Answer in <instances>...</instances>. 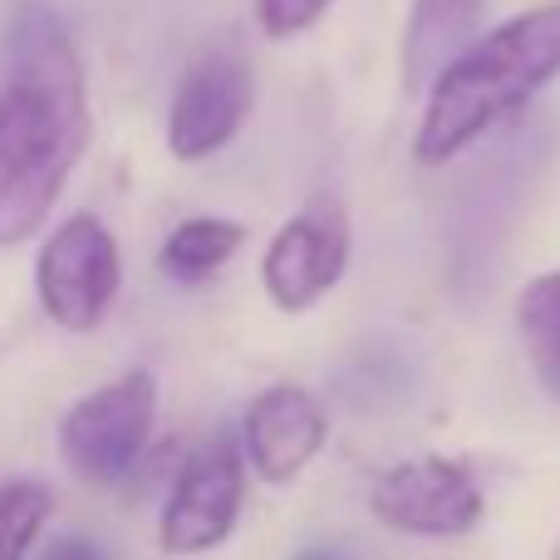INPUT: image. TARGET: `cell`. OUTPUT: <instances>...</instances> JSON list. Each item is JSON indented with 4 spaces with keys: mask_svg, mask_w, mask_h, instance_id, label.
<instances>
[{
    "mask_svg": "<svg viewBox=\"0 0 560 560\" xmlns=\"http://www.w3.org/2000/svg\"><path fill=\"white\" fill-rule=\"evenodd\" d=\"M374 516L388 532L428 536V541H447V536H467L487 512V497L467 463L457 457H408V463L388 467L374 482L369 497Z\"/></svg>",
    "mask_w": 560,
    "mask_h": 560,
    "instance_id": "obj_6",
    "label": "cell"
},
{
    "mask_svg": "<svg viewBox=\"0 0 560 560\" xmlns=\"http://www.w3.org/2000/svg\"><path fill=\"white\" fill-rule=\"evenodd\" d=\"M246 242V226L232 222V217H187L167 232L163 252H158V266H163L173 280L183 285H197V280L217 276Z\"/></svg>",
    "mask_w": 560,
    "mask_h": 560,
    "instance_id": "obj_11",
    "label": "cell"
},
{
    "mask_svg": "<svg viewBox=\"0 0 560 560\" xmlns=\"http://www.w3.org/2000/svg\"><path fill=\"white\" fill-rule=\"evenodd\" d=\"M335 0H256V20L271 39H290V35H305Z\"/></svg>",
    "mask_w": 560,
    "mask_h": 560,
    "instance_id": "obj_14",
    "label": "cell"
},
{
    "mask_svg": "<svg viewBox=\"0 0 560 560\" xmlns=\"http://www.w3.org/2000/svg\"><path fill=\"white\" fill-rule=\"evenodd\" d=\"M89 128L74 39L45 0H25L5 30L0 79V246H25L49 222Z\"/></svg>",
    "mask_w": 560,
    "mask_h": 560,
    "instance_id": "obj_1",
    "label": "cell"
},
{
    "mask_svg": "<svg viewBox=\"0 0 560 560\" xmlns=\"http://www.w3.org/2000/svg\"><path fill=\"white\" fill-rule=\"evenodd\" d=\"M295 560H345V556H335V551H300Z\"/></svg>",
    "mask_w": 560,
    "mask_h": 560,
    "instance_id": "obj_16",
    "label": "cell"
},
{
    "mask_svg": "<svg viewBox=\"0 0 560 560\" xmlns=\"http://www.w3.org/2000/svg\"><path fill=\"white\" fill-rule=\"evenodd\" d=\"M256 98V79L242 49H207L192 59L167 108V153L177 163H202L242 133Z\"/></svg>",
    "mask_w": 560,
    "mask_h": 560,
    "instance_id": "obj_7",
    "label": "cell"
},
{
    "mask_svg": "<svg viewBox=\"0 0 560 560\" xmlns=\"http://www.w3.org/2000/svg\"><path fill=\"white\" fill-rule=\"evenodd\" d=\"M482 0H413L404 30V89H433V79L477 39Z\"/></svg>",
    "mask_w": 560,
    "mask_h": 560,
    "instance_id": "obj_10",
    "label": "cell"
},
{
    "mask_svg": "<svg viewBox=\"0 0 560 560\" xmlns=\"http://www.w3.org/2000/svg\"><path fill=\"white\" fill-rule=\"evenodd\" d=\"M158 423V378L148 369L108 378L69 404L59 418V457L89 487H114L138 467L153 443Z\"/></svg>",
    "mask_w": 560,
    "mask_h": 560,
    "instance_id": "obj_3",
    "label": "cell"
},
{
    "mask_svg": "<svg viewBox=\"0 0 560 560\" xmlns=\"http://www.w3.org/2000/svg\"><path fill=\"white\" fill-rule=\"evenodd\" d=\"M556 560H560V541H556Z\"/></svg>",
    "mask_w": 560,
    "mask_h": 560,
    "instance_id": "obj_17",
    "label": "cell"
},
{
    "mask_svg": "<svg viewBox=\"0 0 560 560\" xmlns=\"http://www.w3.org/2000/svg\"><path fill=\"white\" fill-rule=\"evenodd\" d=\"M35 560H114L94 536H55Z\"/></svg>",
    "mask_w": 560,
    "mask_h": 560,
    "instance_id": "obj_15",
    "label": "cell"
},
{
    "mask_svg": "<svg viewBox=\"0 0 560 560\" xmlns=\"http://www.w3.org/2000/svg\"><path fill=\"white\" fill-rule=\"evenodd\" d=\"M329 438V418L319 408V398L300 384H271L252 398L242 418V457L261 482L290 487L310 463L319 457Z\"/></svg>",
    "mask_w": 560,
    "mask_h": 560,
    "instance_id": "obj_9",
    "label": "cell"
},
{
    "mask_svg": "<svg viewBox=\"0 0 560 560\" xmlns=\"http://www.w3.org/2000/svg\"><path fill=\"white\" fill-rule=\"evenodd\" d=\"M516 329H522L526 359L536 369V384L560 404V271L536 276L516 300Z\"/></svg>",
    "mask_w": 560,
    "mask_h": 560,
    "instance_id": "obj_12",
    "label": "cell"
},
{
    "mask_svg": "<svg viewBox=\"0 0 560 560\" xmlns=\"http://www.w3.org/2000/svg\"><path fill=\"white\" fill-rule=\"evenodd\" d=\"M55 516V492L35 477H5L0 482V560H25L39 532Z\"/></svg>",
    "mask_w": 560,
    "mask_h": 560,
    "instance_id": "obj_13",
    "label": "cell"
},
{
    "mask_svg": "<svg viewBox=\"0 0 560 560\" xmlns=\"http://www.w3.org/2000/svg\"><path fill=\"white\" fill-rule=\"evenodd\" d=\"M560 74V5L526 10L506 25L477 35L428 89L413 158L443 167L457 153L516 118Z\"/></svg>",
    "mask_w": 560,
    "mask_h": 560,
    "instance_id": "obj_2",
    "label": "cell"
},
{
    "mask_svg": "<svg viewBox=\"0 0 560 560\" xmlns=\"http://www.w3.org/2000/svg\"><path fill=\"white\" fill-rule=\"evenodd\" d=\"M246 502V457L232 428H217L202 447L187 453L167 487L158 516V546L167 556H207L236 532Z\"/></svg>",
    "mask_w": 560,
    "mask_h": 560,
    "instance_id": "obj_5",
    "label": "cell"
},
{
    "mask_svg": "<svg viewBox=\"0 0 560 560\" xmlns=\"http://www.w3.org/2000/svg\"><path fill=\"white\" fill-rule=\"evenodd\" d=\"M124 285V252L104 217L74 212L45 236L35 256L39 310L69 335H94Z\"/></svg>",
    "mask_w": 560,
    "mask_h": 560,
    "instance_id": "obj_4",
    "label": "cell"
},
{
    "mask_svg": "<svg viewBox=\"0 0 560 560\" xmlns=\"http://www.w3.org/2000/svg\"><path fill=\"white\" fill-rule=\"evenodd\" d=\"M349 266V217L335 202H315L271 236L261 256V285L276 310L300 315L339 285Z\"/></svg>",
    "mask_w": 560,
    "mask_h": 560,
    "instance_id": "obj_8",
    "label": "cell"
}]
</instances>
